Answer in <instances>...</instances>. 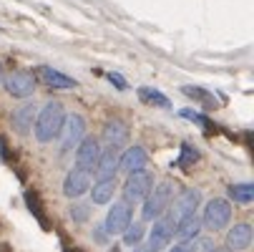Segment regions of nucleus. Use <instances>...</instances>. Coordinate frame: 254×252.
I'll return each instance as SVG.
<instances>
[{
	"instance_id": "cd10ccee",
	"label": "nucleus",
	"mask_w": 254,
	"mask_h": 252,
	"mask_svg": "<svg viewBox=\"0 0 254 252\" xmlns=\"http://www.w3.org/2000/svg\"><path fill=\"white\" fill-rule=\"evenodd\" d=\"M108 81H111L114 86H119V91H126V88H128V86H126V81H124L119 74H108Z\"/></svg>"
},
{
	"instance_id": "f3484780",
	"label": "nucleus",
	"mask_w": 254,
	"mask_h": 252,
	"mask_svg": "<svg viewBox=\"0 0 254 252\" xmlns=\"http://www.w3.org/2000/svg\"><path fill=\"white\" fill-rule=\"evenodd\" d=\"M201 232V220H199V214H187V217H179L174 222V235L181 240V242H191L196 240Z\"/></svg>"
},
{
	"instance_id": "c756f323",
	"label": "nucleus",
	"mask_w": 254,
	"mask_h": 252,
	"mask_svg": "<svg viewBox=\"0 0 254 252\" xmlns=\"http://www.w3.org/2000/svg\"><path fill=\"white\" fill-rule=\"evenodd\" d=\"M3 79H5V74H3V63H0V86H3Z\"/></svg>"
},
{
	"instance_id": "5701e85b",
	"label": "nucleus",
	"mask_w": 254,
	"mask_h": 252,
	"mask_svg": "<svg viewBox=\"0 0 254 252\" xmlns=\"http://www.w3.org/2000/svg\"><path fill=\"white\" fill-rule=\"evenodd\" d=\"M68 214H70V220H73V222H86L88 217H91V207L88 204H81V202H73V204H70L68 207Z\"/></svg>"
},
{
	"instance_id": "f257e3e1",
	"label": "nucleus",
	"mask_w": 254,
	"mask_h": 252,
	"mask_svg": "<svg viewBox=\"0 0 254 252\" xmlns=\"http://www.w3.org/2000/svg\"><path fill=\"white\" fill-rule=\"evenodd\" d=\"M68 114H65V106L56 98L46 101L43 109H38V116H35V124H33V134L41 144H51L56 139H61V131H63V124H65Z\"/></svg>"
},
{
	"instance_id": "2eb2a0df",
	"label": "nucleus",
	"mask_w": 254,
	"mask_h": 252,
	"mask_svg": "<svg viewBox=\"0 0 254 252\" xmlns=\"http://www.w3.org/2000/svg\"><path fill=\"white\" fill-rule=\"evenodd\" d=\"M252 237H254L252 225L249 222H239V225L229 227V232H227V250L229 252H244V250H249Z\"/></svg>"
},
{
	"instance_id": "20e7f679",
	"label": "nucleus",
	"mask_w": 254,
	"mask_h": 252,
	"mask_svg": "<svg viewBox=\"0 0 254 252\" xmlns=\"http://www.w3.org/2000/svg\"><path fill=\"white\" fill-rule=\"evenodd\" d=\"M151 189H154V174H151V171H136V174H128V176H126V182H124V187H121V194H124L121 202H126L128 207L141 204L143 199L151 194Z\"/></svg>"
},
{
	"instance_id": "423d86ee",
	"label": "nucleus",
	"mask_w": 254,
	"mask_h": 252,
	"mask_svg": "<svg viewBox=\"0 0 254 252\" xmlns=\"http://www.w3.org/2000/svg\"><path fill=\"white\" fill-rule=\"evenodd\" d=\"M63 141H61V154H68L70 149H76L81 139L86 136V119L81 114H70L63 124V131H61Z\"/></svg>"
},
{
	"instance_id": "4be33fe9",
	"label": "nucleus",
	"mask_w": 254,
	"mask_h": 252,
	"mask_svg": "<svg viewBox=\"0 0 254 252\" xmlns=\"http://www.w3.org/2000/svg\"><path fill=\"white\" fill-rule=\"evenodd\" d=\"M143 237H146V225H143V222H131L126 227V232L121 235L126 247H138L143 242Z\"/></svg>"
},
{
	"instance_id": "dca6fc26",
	"label": "nucleus",
	"mask_w": 254,
	"mask_h": 252,
	"mask_svg": "<svg viewBox=\"0 0 254 252\" xmlns=\"http://www.w3.org/2000/svg\"><path fill=\"white\" fill-rule=\"evenodd\" d=\"M103 139L108 141V147L121 149L124 144L128 141V124L124 119H108L103 124Z\"/></svg>"
},
{
	"instance_id": "0eeeda50",
	"label": "nucleus",
	"mask_w": 254,
	"mask_h": 252,
	"mask_svg": "<svg viewBox=\"0 0 254 252\" xmlns=\"http://www.w3.org/2000/svg\"><path fill=\"white\" fill-rule=\"evenodd\" d=\"M3 84H5L8 96L13 98H30L35 93V79L30 71H13L10 76L3 79Z\"/></svg>"
},
{
	"instance_id": "f03ea898",
	"label": "nucleus",
	"mask_w": 254,
	"mask_h": 252,
	"mask_svg": "<svg viewBox=\"0 0 254 252\" xmlns=\"http://www.w3.org/2000/svg\"><path fill=\"white\" fill-rule=\"evenodd\" d=\"M171 199H174V184L166 179V182L156 184L151 194L141 202V222H156L159 217H164L171 207Z\"/></svg>"
},
{
	"instance_id": "393cba45",
	"label": "nucleus",
	"mask_w": 254,
	"mask_h": 252,
	"mask_svg": "<svg viewBox=\"0 0 254 252\" xmlns=\"http://www.w3.org/2000/svg\"><path fill=\"white\" fill-rule=\"evenodd\" d=\"M181 116H184V119H189V121H196V124H201V126H206V129L211 126L206 116H201V114H196V111H189V109H184V111H181Z\"/></svg>"
},
{
	"instance_id": "9b49d317",
	"label": "nucleus",
	"mask_w": 254,
	"mask_h": 252,
	"mask_svg": "<svg viewBox=\"0 0 254 252\" xmlns=\"http://www.w3.org/2000/svg\"><path fill=\"white\" fill-rule=\"evenodd\" d=\"M146 167H149V154H146V149H143L141 144H133V147H128L119 157V169L126 176L136 174V171H146Z\"/></svg>"
},
{
	"instance_id": "b1692460",
	"label": "nucleus",
	"mask_w": 254,
	"mask_h": 252,
	"mask_svg": "<svg viewBox=\"0 0 254 252\" xmlns=\"http://www.w3.org/2000/svg\"><path fill=\"white\" fill-rule=\"evenodd\" d=\"M196 159H199V152H196V147H191V144H184V149H181V159H179L176 164L187 169V167H191Z\"/></svg>"
},
{
	"instance_id": "aec40b11",
	"label": "nucleus",
	"mask_w": 254,
	"mask_h": 252,
	"mask_svg": "<svg viewBox=\"0 0 254 252\" xmlns=\"http://www.w3.org/2000/svg\"><path fill=\"white\" fill-rule=\"evenodd\" d=\"M138 98H141L143 103H149V106H156V109H169V106H171V101H169L161 91H156V88H151V86H141V88H138Z\"/></svg>"
},
{
	"instance_id": "bb28decb",
	"label": "nucleus",
	"mask_w": 254,
	"mask_h": 252,
	"mask_svg": "<svg viewBox=\"0 0 254 252\" xmlns=\"http://www.w3.org/2000/svg\"><path fill=\"white\" fill-rule=\"evenodd\" d=\"M166 252H196V247L189 245V242H179L174 247H166Z\"/></svg>"
},
{
	"instance_id": "412c9836",
	"label": "nucleus",
	"mask_w": 254,
	"mask_h": 252,
	"mask_svg": "<svg viewBox=\"0 0 254 252\" xmlns=\"http://www.w3.org/2000/svg\"><path fill=\"white\" fill-rule=\"evenodd\" d=\"M229 199L237 204H252L254 202V184L252 182H239L229 187Z\"/></svg>"
},
{
	"instance_id": "7c9ffc66",
	"label": "nucleus",
	"mask_w": 254,
	"mask_h": 252,
	"mask_svg": "<svg viewBox=\"0 0 254 252\" xmlns=\"http://www.w3.org/2000/svg\"><path fill=\"white\" fill-rule=\"evenodd\" d=\"M211 252H229V250H224V247H214Z\"/></svg>"
},
{
	"instance_id": "4468645a",
	"label": "nucleus",
	"mask_w": 254,
	"mask_h": 252,
	"mask_svg": "<svg viewBox=\"0 0 254 252\" xmlns=\"http://www.w3.org/2000/svg\"><path fill=\"white\" fill-rule=\"evenodd\" d=\"M119 157H121V149L116 147H106L101 149V157L96 162V182L98 179H116V171H119Z\"/></svg>"
},
{
	"instance_id": "ddd939ff",
	"label": "nucleus",
	"mask_w": 254,
	"mask_h": 252,
	"mask_svg": "<svg viewBox=\"0 0 254 252\" xmlns=\"http://www.w3.org/2000/svg\"><path fill=\"white\" fill-rule=\"evenodd\" d=\"M91 189V174L83 171V169H70L63 179V194L68 199H81L86 192Z\"/></svg>"
},
{
	"instance_id": "9d476101",
	"label": "nucleus",
	"mask_w": 254,
	"mask_h": 252,
	"mask_svg": "<svg viewBox=\"0 0 254 252\" xmlns=\"http://www.w3.org/2000/svg\"><path fill=\"white\" fill-rule=\"evenodd\" d=\"M171 202H174V209H171L169 217L176 222L179 217H187V214H194V212L199 209V204H201V192H199L196 187H187V189H181V192L176 194V199H171Z\"/></svg>"
},
{
	"instance_id": "f8f14e48",
	"label": "nucleus",
	"mask_w": 254,
	"mask_h": 252,
	"mask_svg": "<svg viewBox=\"0 0 254 252\" xmlns=\"http://www.w3.org/2000/svg\"><path fill=\"white\" fill-rule=\"evenodd\" d=\"M35 116H38V106H35V101H25L20 103L18 109L13 111L10 116V126L18 136H28L33 131V124H35Z\"/></svg>"
},
{
	"instance_id": "a878e982",
	"label": "nucleus",
	"mask_w": 254,
	"mask_h": 252,
	"mask_svg": "<svg viewBox=\"0 0 254 252\" xmlns=\"http://www.w3.org/2000/svg\"><path fill=\"white\" fill-rule=\"evenodd\" d=\"M93 240H96L98 245H106V242H108V235H106L103 225H96V227H93Z\"/></svg>"
},
{
	"instance_id": "2f4dec72",
	"label": "nucleus",
	"mask_w": 254,
	"mask_h": 252,
	"mask_svg": "<svg viewBox=\"0 0 254 252\" xmlns=\"http://www.w3.org/2000/svg\"><path fill=\"white\" fill-rule=\"evenodd\" d=\"M111 252H119V247H114V250H111Z\"/></svg>"
},
{
	"instance_id": "a211bd4d",
	"label": "nucleus",
	"mask_w": 254,
	"mask_h": 252,
	"mask_svg": "<svg viewBox=\"0 0 254 252\" xmlns=\"http://www.w3.org/2000/svg\"><path fill=\"white\" fill-rule=\"evenodd\" d=\"M41 76H43V81H46L51 88H56V91H73V88L78 86L76 79L61 74V71H56V68H51V66H43Z\"/></svg>"
},
{
	"instance_id": "6e6552de",
	"label": "nucleus",
	"mask_w": 254,
	"mask_h": 252,
	"mask_svg": "<svg viewBox=\"0 0 254 252\" xmlns=\"http://www.w3.org/2000/svg\"><path fill=\"white\" fill-rule=\"evenodd\" d=\"M149 235V252H161L171 245V237H174V220L169 217V214H164V217H159L154 222V227L146 232Z\"/></svg>"
},
{
	"instance_id": "7ed1b4c3",
	"label": "nucleus",
	"mask_w": 254,
	"mask_h": 252,
	"mask_svg": "<svg viewBox=\"0 0 254 252\" xmlns=\"http://www.w3.org/2000/svg\"><path fill=\"white\" fill-rule=\"evenodd\" d=\"M199 220H201V227H206V230H211V232L227 230L229 222H232V204H229V199H224V197L209 199V202L204 204V212H201Z\"/></svg>"
},
{
	"instance_id": "39448f33",
	"label": "nucleus",
	"mask_w": 254,
	"mask_h": 252,
	"mask_svg": "<svg viewBox=\"0 0 254 252\" xmlns=\"http://www.w3.org/2000/svg\"><path fill=\"white\" fill-rule=\"evenodd\" d=\"M133 222V209L126 204V202H114L106 212V220H103V230L108 237H116V235H124L126 227Z\"/></svg>"
},
{
	"instance_id": "1a4fd4ad",
	"label": "nucleus",
	"mask_w": 254,
	"mask_h": 252,
	"mask_svg": "<svg viewBox=\"0 0 254 252\" xmlns=\"http://www.w3.org/2000/svg\"><path fill=\"white\" fill-rule=\"evenodd\" d=\"M101 157V144L96 136H83L81 144L76 147V169H83V171H93L96 169V162Z\"/></svg>"
},
{
	"instance_id": "c85d7f7f",
	"label": "nucleus",
	"mask_w": 254,
	"mask_h": 252,
	"mask_svg": "<svg viewBox=\"0 0 254 252\" xmlns=\"http://www.w3.org/2000/svg\"><path fill=\"white\" fill-rule=\"evenodd\" d=\"M131 252H149V247H143V245H138V247H131Z\"/></svg>"
},
{
	"instance_id": "6ab92c4d",
	"label": "nucleus",
	"mask_w": 254,
	"mask_h": 252,
	"mask_svg": "<svg viewBox=\"0 0 254 252\" xmlns=\"http://www.w3.org/2000/svg\"><path fill=\"white\" fill-rule=\"evenodd\" d=\"M116 179H98V182L93 184L91 192V202L93 204H111L114 202V194H116Z\"/></svg>"
}]
</instances>
